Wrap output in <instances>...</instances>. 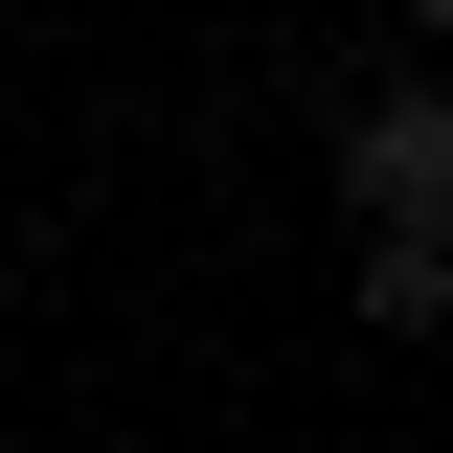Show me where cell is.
I'll return each instance as SVG.
<instances>
[{
    "instance_id": "obj_1",
    "label": "cell",
    "mask_w": 453,
    "mask_h": 453,
    "mask_svg": "<svg viewBox=\"0 0 453 453\" xmlns=\"http://www.w3.org/2000/svg\"><path fill=\"white\" fill-rule=\"evenodd\" d=\"M340 226H408V250H453V68L340 91Z\"/></svg>"
},
{
    "instance_id": "obj_2",
    "label": "cell",
    "mask_w": 453,
    "mask_h": 453,
    "mask_svg": "<svg viewBox=\"0 0 453 453\" xmlns=\"http://www.w3.org/2000/svg\"><path fill=\"white\" fill-rule=\"evenodd\" d=\"M453 318V250H408V226H363V340H431Z\"/></svg>"
},
{
    "instance_id": "obj_3",
    "label": "cell",
    "mask_w": 453,
    "mask_h": 453,
    "mask_svg": "<svg viewBox=\"0 0 453 453\" xmlns=\"http://www.w3.org/2000/svg\"><path fill=\"white\" fill-rule=\"evenodd\" d=\"M386 23H431V46H453V0H386Z\"/></svg>"
}]
</instances>
